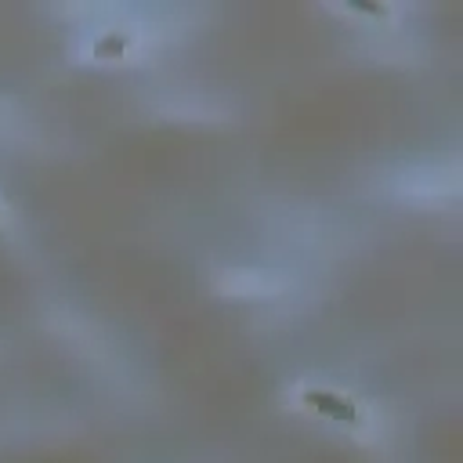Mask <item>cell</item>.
Listing matches in <instances>:
<instances>
[{
	"label": "cell",
	"instance_id": "cell-1",
	"mask_svg": "<svg viewBox=\"0 0 463 463\" xmlns=\"http://www.w3.org/2000/svg\"><path fill=\"white\" fill-rule=\"evenodd\" d=\"M304 402H308L312 409L333 416V420H348V423L355 420V405H351L348 398H340V395H330V391H304Z\"/></svg>",
	"mask_w": 463,
	"mask_h": 463
}]
</instances>
